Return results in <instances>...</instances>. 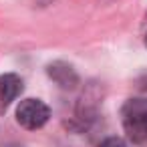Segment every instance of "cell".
Masks as SVG:
<instances>
[{
  "label": "cell",
  "mask_w": 147,
  "mask_h": 147,
  "mask_svg": "<svg viewBox=\"0 0 147 147\" xmlns=\"http://www.w3.org/2000/svg\"><path fill=\"white\" fill-rule=\"evenodd\" d=\"M121 117L127 137L137 145H147V99H129Z\"/></svg>",
  "instance_id": "cell-1"
},
{
  "label": "cell",
  "mask_w": 147,
  "mask_h": 147,
  "mask_svg": "<svg viewBox=\"0 0 147 147\" xmlns=\"http://www.w3.org/2000/svg\"><path fill=\"white\" fill-rule=\"evenodd\" d=\"M51 117V109L38 99H24L16 109V121L24 129H40Z\"/></svg>",
  "instance_id": "cell-2"
},
{
  "label": "cell",
  "mask_w": 147,
  "mask_h": 147,
  "mask_svg": "<svg viewBox=\"0 0 147 147\" xmlns=\"http://www.w3.org/2000/svg\"><path fill=\"white\" fill-rule=\"evenodd\" d=\"M20 91H22V79L18 75L8 73L0 77V115L10 107V103L20 95Z\"/></svg>",
  "instance_id": "cell-3"
},
{
  "label": "cell",
  "mask_w": 147,
  "mask_h": 147,
  "mask_svg": "<svg viewBox=\"0 0 147 147\" xmlns=\"http://www.w3.org/2000/svg\"><path fill=\"white\" fill-rule=\"evenodd\" d=\"M49 77L57 85H61L63 89H75L77 83H79L77 73L67 63H53V65H49Z\"/></svg>",
  "instance_id": "cell-4"
},
{
  "label": "cell",
  "mask_w": 147,
  "mask_h": 147,
  "mask_svg": "<svg viewBox=\"0 0 147 147\" xmlns=\"http://www.w3.org/2000/svg\"><path fill=\"white\" fill-rule=\"evenodd\" d=\"M99 147H127V145H125V141L119 139V137H109V139H105Z\"/></svg>",
  "instance_id": "cell-5"
},
{
  "label": "cell",
  "mask_w": 147,
  "mask_h": 147,
  "mask_svg": "<svg viewBox=\"0 0 147 147\" xmlns=\"http://www.w3.org/2000/svg\"><path fill=\"white\" fill-rule=\"evenodd\" d=\"M145 47H147V36H145Z\"/></svg>",
  "instance_id": "cell-6"
}]
</instances>
